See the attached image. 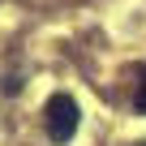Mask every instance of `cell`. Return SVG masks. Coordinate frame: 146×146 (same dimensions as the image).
Returning a JSON list of instances; mask_svg holds the SVG:
<instances>
[{
  "label": "cell",
  "mask_w": 146,
  "mask_h": 146,
  "mask_svg": "<svg viewBox=\"0 0 146 146\" xmlns=\"http://www.w3.org/2000/svg\"><path fill=\"white\" fill-rule=\"evenodd\" d=\"M78 120H82V112H78V103H73V95H64V90H56L43 103V129H47L52 142H69L73 133H78Z\"/></svg>",
  "instance_id": "6da1fadb"
},
{
  "label": "cell",
  "mask_w": 146,
  "mask_h": 146,
  "mask_svg": "<svg viewBox=\"0 0 146 146\" xmlns=\"http://www.w3.org/2000/svg\"><path fill=\"white\" fill-rule=\"evenodd\" d=\"M133 103H137V112L146 116V78H142V86H137V99H133Z\"/></svg>",
  "instance_id": "7a4b0ae2"
}]
</instances>
